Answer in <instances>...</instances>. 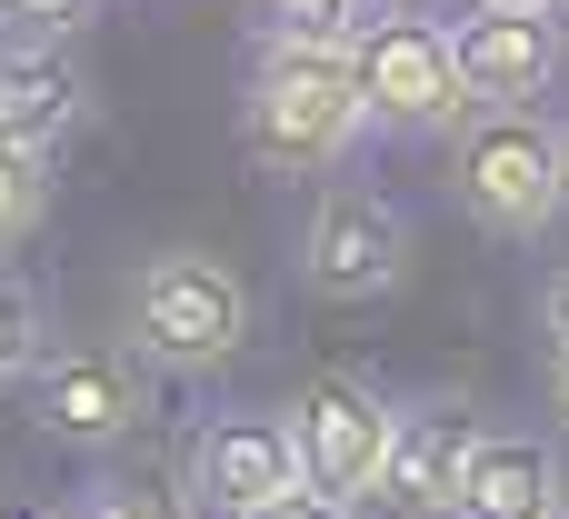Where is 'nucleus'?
I'll list each match as a JSON object with an SVG mask.
<instances>
[{
    "label": "nucleus",
    "mask_w": 569,
    "mask_h": 519,
    "mask_svg": "<svg viewBox=\"0 0 569 519\" xmlns=\"http://www.w3.org/2000/svg\"><path fill=\"white\" fill-rule=\"evenodd\" d=\"M370 140L360 110V70L330 40H260L250 80H240V150L270 180H330L350 150Z\"/></svg>",
    "instance_id": "f257e3e1"
},
{
    "label": "nucleus",
    "mask_w": 569,
    "mask_h": 519,
    "mask_svg": "<svg viewBox=\"0 0 569 519\" xmlns=\"http://www.w3.org/2000/svg\"><path fill=\"white\" fill-rule=\"evenodd\" d=\"M120 350L150 370H230L250 350V280L210 250H140L120 280Z\"/></svg>",
    "instance_id": "f03ea898"
},
{
    "label": "nucleus",
    "mask_w": 569,
    "mask_h": 519,
    "mask_svg": "<svg viewBox=\"0 0 569 519\" xmlns=\"http://www.w3.org/2000/svg\"><path fill=\"white\" fill-rule=\"evenodd\" d=\"M450 200L490 230V240H540L550 220L569 210V170H560V120L540 110V100H520V110H470L450 140Z\"/></svg>",
    "instance_id": "7ed1b4c3"
},
{
    "label": "nucleus",
    "mask_w": 569,
    "mask_h": 519,
    "mask_svg": "<svg viewBox=\"0 0 569 519\" xmlns=\"http://www.w3.org/2000/svg\"><path fill=\"white\" fill-rule=\"evenodd\" d=\"M350 70H360V110H370L380 140H450L470 120L450 20H430L420 0H380L350 40Z\"/></svg>",
    "instance_id": "20e7f679"
},
{
    "label": "nucleus",
    "mask_w": 569,
    "mask_h": 519,
    "mask_svg": "<svg viewBox=\"0 0 569 519\" xmlns=\"http://www.w3.org/2000/svg\"><path fill=\"white\" fill-rule=\"evenodd\" d=\"M410 210L390 200V190H370V180H320V200H310V220H300V280L320 290V300H340V310H370V300H390L400 280H410Z\"/></svg>",
    "instance_id": "39448f33"
},
{
    "label": "nucleus",
    "mask_w": 569,
    "mask_h": 519,
    "mask_svg": "<svg viewBox=\"0 0 569 519\" xmlns=\"http://www.w3.org/2000/svg\"><path fill=\"white\" fill-rule=\"evenodd\" d=\"M20 400H30V430L60 450H120L160 410L150 360H130V350H40L20 370Z\"/></svg>",
    "instance_id": "423d86ee"
},
{
    "label": "nucleus",
    "mask_w": 569,
    "mask_h": 519,
    "mask_svg": "<svg viewBox=\"0 0 569 519\" xmlns=\"http://www.w3.org/2000/svg\"><path fill=\"white\" fill-rule=\"evenodd\" d=\"M280 420H290V450H300V490L360 510L370 480H380V450H390L400 400H380L360 370H320V380H300V390L280 400Z\"/></svg>",
    "instance_id": "0eeeda50"
},
{
    "label": "nucleus",
    "mask_w": 569,
    "mask_h": 519,
    "mask_svg": "<svg viewBox=\"0 0 569 519\" xmlns=\"http://www.w3.org/2000/svg\"><path fill=\"white\" fill-rule=\"evenodd\" d=\"M180 500L210 519H250L270 510L280 490H300V450H290V420L280 410H210L180 450Z\"/></svg>",
    "instance_id": "6e6552de"
},
{
    "label": "nucleus",
    "mask_w": 569,
    "mask_h": 519,
    "mask_svg": "<svg viewBox=\"0 0 569 519\" xmlns=\"http://www.w3.org/2000/svg\"><path fill=\"white\" fill-rule=\"evenodd\" d=\"M450 60H460V90L470 110H520V100H550L569 70V40L550 10H500V0H470L450 10Z\"/></svg>",
    "instance_id": "1a4fd4ad"
},
{
    "label": "nucleus",
    "mask_w": 569,
    "mask_h": 519,
    "mask_svg": "<svg viewBox=\"0 0 569 519\" xmlns=\"http://www.w3.org/2000/svg\"><path fill=\"white\" fill-rule=\"evenodd\" d=\"M470 440H480V410L470 400H400L390 450H380V480H370V510L380 519H450Z\"/></svg>",
    "instance_id": "9d476101"
},
{
    "label": "nucleus",
    "mask_w": 569,
    "mask_h": 519,
    "mask_svg": "<svg viewBox=\"0 0 569 519\" xmlns=\"http://www.w3.org/2000/svg\"><path fill=\"white\" fill-rule=\"evenodd\" d=\"M90 130V70L60 40H0V140L60 160Z\"/></svg>",
    "instance_id": "9b49d317"
},
{
    "label": "nucleus",
    "mask_w": 569,
    "mask_h": 519,
    "mask_svg": "<svg viewBox=\"0 0 569 519\" xmlns=\"http://www.w3.org/2000/svg\"><path fill=\"white\" fill-rule=\"evenodd\" d=\"M569 490L560 450L540 440V430H490L480 420V440H470V460H460V500L450 519H550Z\"/></svg>",
    "instance_id": "f8f14e48"
},
{
    "label": "nucleus",
    "mask_w": 569,
    "mask_h": 519,
    "mask_svg": "<svg viewBox=\"0 0 569 519\" xmlns=\"http://www.w3.org/2000/svg\"><path fill=\"white\" fill-rule=\"evenodd\" d=\"M370 10L380 0H250V30L260 40H330V50H350Z\"/></svg>",
    "instance_id": "ddd939ff"
},
{
    "label": "nucleus",
    "mask_w": 569,
    "mask_h": 519,
    "mask_svg": "<svg viewBox=\"0 0 569 519\" xmlns=\"http://www.w3.org/2000/svg\"><path fill=\"white\" fill-rule=\"evenodd\" d=\"M40 220H50V160L0 140V260H10L20 240H40Z\"/></svg>",
    "instance_id": "4468645a"
},
{
    "label": "nucleus",
    "mask_w": 569,
    "mask_h": 519,
    "mask_svg": "<svg viewBox=\"0 0 569 519\" xmlns=\"http://www.w3.org/2000/svg\"><path fill=\"white\" fill-rule=\"evenodd\" d=\"M40 350H50V310H40V290H30V280L0 260V390H10V380H20Z\"/></svg>",
    "instance_id": "2eb2a0df"
},
{
    "label": "nucleus",
    "mask_w": 569,
    "mask_h": 519,
    "mask_svg": "<svg viewBox=\"0 0 569 519\" xmlns=\"http://www.w3.org/2000/svg\"><path fill=\"white\" fill-rule=\"evenodd\" d=\"M100 20V0H0V40H80Z\"/></svg>",
    "instance_id": "dca6fc26"
},
{
    "label": "nucleus",
    "mask_w": 569,
    "mask_h": 519,
    "mask_svg": "<svg viewBox=\"0 0 569 519\" xmlns=\"http://www.w3.org/2000/svg\"><path fill=\"white\" fill-rule=\"evenodd\" d=\"M70 519H200L180 490H100V500H80Z\"/></svg>",
    "instance_id": "f3484780"
},
{
    "label": "nucleus",
    "mask_w": 569,
    "mask_h": 519,
    "mask_svg": "<svg viewBox=\"0 0 569 519\" xmlns=\"http://www.w3.org/2000/svg\"><path fill=\"white\" fill-rule=\"evenodd\" d=\"M250 519H360L350 500H320V490H280L270 510H250Z\"/></svg>",
    "instance_id": "a211bd4d"
},
{
    "label": "nucleus",
    "mask_w": 569,
    "mask_h": 519,
    "mask_svg": "<svg viewBox=\"0 0 569 519\" xmlns=\"http://www.w3.org/2000/svg\"><path fill=\"white\" fill-rule=\"evenodd\" d=\"M540 330H550V350H569V260L540 280Z\"/></svg>",
    "instance_id": "6ab92c4d"
},
{
    "label": "nucleus",
    "mask_w": 569,
    "mask_h": 519,
    "mask_svg": "<svg viewBox=\"0 0 569 519\" xmlns=\"http://www.w3.org/2000/svg\"><path fill=\"white\" fill-rule=\"evenodd\" d=\"M540 410H550V430L569 440V350H550V370H540Z\"/></svg>",
    "instance_id": "aec40b11"
},
{
    "label": "nucleus",
    "mask_w": 569,
    "mask_h": 519,
    "mask_svg": "<svg viewBox=\"0 0 569 519\" xmlns=\"http://www.w3.org/2000/svg\"><path fill=\"white\" fill-rule=\"evenodd\" d=\"M500 10H560V0H500Z\"/></svg>",
    "instance_id": "412c9836"
},
{
    "label": "nucleus",
    "mask_w": 569,
    "mask_h": 519,
    "mask_svg": "<svg viewBox=\"0 0 569 519\" xmlns=\"http://www.w3.org/2000/svg\"><path fill=\"white\" fill-rule=\"evenodd\" d=\"M560 170H569V110H560Z\"/></svg>",
    "instance_id": "4be33fe9"
},
{
    "label": "nucleus",
    "mask_w": 569,
    "mask_h": 519,
    "mask_svg": "<svg viewBox=\"0 0 569 519\" xmlns=\"http://www.w3.org/2000/svg\"><path fill=\"white\" fill-rule=\"evenodd\" d=\"M550 519H569V490H560V510H550Z\"/></svg>",
    "instance_id": "5701e85b"
},
{
    "label": "nucleus",
    "mask_w": 569,
    "mask_h": 519,
    "mask_svg": "<svg viewBox=\"0 0 569 519\" xmlns=\"http://www.w3.org/2000/svg\"><path fill=\"white\" fill-rule=\"evenodd\" d=\"M50 519H70V510H50Z\"/></svg>",
    "instance_id": "b1692460"
}]
</instances>
